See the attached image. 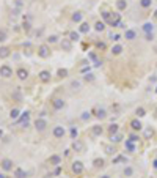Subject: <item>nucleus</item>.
Listing matches in <instances>:
<instances>
[{
  "instance_id": "10",
  "label": "nucleus",
  "mask_w": 157,
  "mask_h": 178,
  "mask_svg": "<svg viewBox=\"0 0 157 178\" xmlns=\"http://www.w3.org/2000/svg\"><path fill=\"white\" fill-rule=\"evenodd\" d=\"M0 167L5 172H10V170H13V161L11 159H3V161L0 162Z\"/></svg>"
},
{
  "instance_id": "39",
  "label": "nucleus",
  "mask_w": 157,
  "mask_h": 178,
  "mask_svg": "<svg viewBox=\"0 0 157 178\" xmlns=\"http://www.w3.org/2000/svg\"><path fill=\"white\" fill-rule=\"evenodd\" d=\"M135 113H137V117H145V115H146V111H145L143 107H137Z\"/></svg>"
},
{
  "instance_id": "60",
  "label": "nucleus",
  "mask_w": 157,
  "mask_h": 178,
  "mask_svg": "<svg viewBox=\"0 0 157 178\" xmlns=\"http://www.w3.org/2000/svg\"><path fill=\"white\" fill-rule=\"evenodd\" d=\"M2 134H3V131H2V129H0V137H2Z\"/></svg>"
},
{
  "instance_id": "51",
  "label": "nucleus",
  "mask_w": 157,
  "mask_h": 178,
  "mask_svg": "<svg viewBox=\"0 0 157 178\" xmlns=\"http://www.w3.org/2000/svg\"><path fill=\"white\" fill-rule=\"evenodd\" d=\"M145 36H146V41H152V39H154V33H146Z\"/></svg>"
},
{
  "instance_id": "7",
  "label": "nucleus",
  "mask_w": 157,
  "mask_h": 178,
  "mask_svg": "<svg viewBox=\"0 0 157 178\" xmlns=\"http://www.w3.org/2000/svg\"><path fill=\"white\" fill-rule=\"evenodd\" d=\"M52 132H54V137H57V139H63V136L66 134V129H64L63 126H55Z\"/></svg>"
},
{
  "instance_id": "56",
  "label": "nucleus",
  "mask_w": 157,
  "mask_h": 178,
  "mask_svg": "<svg viewBox=\"0 0 157 178\" xmlns=\"http://www.w3.org/2000/svg\"><path fill=\"white\" fill-rule=\"evenodd\" d=\"M54 173H55V175H58V173H60V167H58V166H57V169H55Z\"/></svg>"
},
{
  "instance_id": "45",
  "label": "nucleus",
  "mask_w": 157,
  "mask_h": 178,
  "mask_svg": "<svg viewBox=\"0 0 157 178\" xmlns=\"http://www.w3.org/2000/svg\"><path fill=\"white\" fill-rule=\"evenodd\" d=\"M57 74H58V77H66L68 76V70H58Z\"/></svg>"
},
{
  "instance_id": "28",
  "label": "nucleus",
  "mask_w": 157,
  "mask_h": 178,
  "mask_svg": "<svg viewBox=\"0 0 157 178\" xmlns=\"http://www.w3.org/2000/svg\"><path fill=\"white\" fill-rule=\"evenodd\" d=\"M119 162H124V164H126V162H127V158H126V156H121V154L115 156V158H113V164H119Z\"/></svg>"
},
{
  "instance_id": "20",
  "label": "nucleus",
  "mask_w": 157,
  "mask_h": 178,
  "mask_svg": "<svg viewBox=\"0 0 157 178\" xmlns=\"http://www.w3.org/2000/svg\"><path fill=\"white\" fill-rule=\"evenodd\" d=\"M14 177H16V178H25V177H27V172L24 170V169L17 167L16 170H14Z\"/></svg>"
},
{
  "instance_id": "50",
  "label": "nucleus",
  "mask_w": 157,
  "mask_h": 178,
  "mask_svg": "<svg viewBox=\"0 0 157 178\" xmlns=\"http://www.w3.org/2000/svg\"><path fill=\"white\" fill-rule=\"evenodd\" d=\"M80 72H83V74L90 72V66H82V68H80Z\"/></svg>"
},
{
  "instance_id": "11",
  "label": "nucleus",
  "mask_w": 157,
  "mask_h": 178,
  "mask_svg": "<svg viewBox=\"0 0 157 178\" xmlns=\"http://www.w3.org/2000/svg\"><path fill=\"white\" fill-rule=\"evenodd\" d=\"M49 162L52 164V166H60V164H61V156H60V154H52V156L49 158Z\"/></svg>"
},
{
  "instance_id": "53",
  "label": "nucleus",
  "mask_w": 157,
  "mask_h": 178,
  "mask_svg": "<svg viewBox=\"0 0 157 178\" xmlns=\"http://www.w3.org/2000/svg\"><path fill=\"white\" fill-rule=\"evenodd\" d=\"M98 47H99V49H104L105 44H104V43H98Z\"/></svg>"
},
{
  "instance_id": "17",
  "label": "nucleus",
  "mask_w": 157,
  "mask_h": 178,
  "mask_svg": "<svg viewBox=\"0 0 157 178\" xmlns=\"http://www.w3.org/2000/svg\"><path fill=\"white\" fill-rule=\"evenodd\" d=\"M124 38L129 39V41L135 39V38H137V32H135V30H131V29L126 30V32H124Z\"/></svg>"
},
{
  "instance_id": "46",
  "label": "nucleus",
  "mask_w": 157,
  "mask_h": 178,
  "mask_svg": "<svg viewBox=\"0 0 157 178\" xmlns=\"http://www.w3.org/2000/svg\"><path fill=\"white\" fill-rule=\"evenodd\" d=\"M57 41H58L57 35H52V36H49V38H47V43H57Z\"/></svg>"
},
{
  "instance_id": "48",
  "label": "nucleus",
  "mask_w": 157,
  "mask_h": 178,
  "mask_svg": "<svg viewBox=\"0 0 157 178\" xmlns=\"http://www.w3.org/2000/svg\"><path fill=\"white\" fill-rule=\"evenodd\" d=\"M13 98H14V99H17V101H21V92H19V90H17V92H14V93H13Z\"/></svg>"
},
{
  "instance_id": "34",
  "label": "nucleus",
  "mask_w": 157,
  "mask_h": 178,
  "mask_svg": "<svg viewBox=\"0 0 157 178\" xmlns=\"http://www.w3.org/2000/svg\"><path fill=\"white\" fill-rule=\"evenodd\" d=\"M152 5V0H140V6L141 8H149Z\"/></svg>"
},
{
  "instance_id": "52",
  "label": "nucleus",
  "mask_w": 157,
  "mask_h": 178,
  "mask_svg": "<svg viewBox=\"0 0 157 178\" xmlns=\"http://www.w3.org/2000/svg\"><path fill=\"white\" fill-rule=\"evenodd\" d=\"M24 30H25V32L30 30V24H29V22H24Z\"/></svg>"
},
{
  "instance_id": "15",
  "label": "nucleus",
  "mask_w": 157,
  "mask_h": 178,
  "mask_svg": "<svg viewBox=\"0 0 157 178\" xmlns=\"http://www.w3.org/2000/svg\"><path fill=\"white\" fill-rule=\"evenodd\" d=\"M61 49H63V51H71V49H72V41L69 38H64L61 41Z\"/></svg>"
},
{
  "instance_id": "18",
  "label": "nucleus",
  "mask_w": 157,
  "mask_h": 178,
  "mask_svg": "<svg viewBox=\"0 0 157 178\" xmlns=\"http://www.w3.org/2000/svg\"><path fill=\"white\" fill-rule=\"evenodd\" d=\"M96 118H99V120H104V118H107V111L102 107L96 109Z\"/></svg>"
},
{
  "instance_id": "47",
  "label": "nucleus",
  "mask_w": 157,
  "mask_h": 178,
  "mask_svg": "<svg viewBox=\"0 0 157 178\" xmlns=\"http://www.w3.org/2000/svg\"><path fill=\"white\" fill-rule=\"evenodd\" d=\"M129 139H131V140H132V142H138V136L135 134V132H132V134H131V136H129Z\"/></svg>"
},
{
  "instance_id": "58",
  "label": "nucleus",
  "mask_w": 157,
  "mask_h": 178,
  "mask_svg": "<svg viewBox=\"0 0 157 178\" xmlns=\"http://www.w3.org/2000/svg\"><path fill=\"white\" fill-rule=\"evenodd\" d=\"M154 19H156V21H157V10H156V11H154Z\"/></svg>"
},
{
  "instance_id": "22",
  "label": "nucleus",
  "mask_w": 157,
  "mask_h": 178,
  "mask_svg": "<svg viewBox=\"0 0 157 178\" xmlns=\"http://www.w3.org/2000/svg\"><path fill=\"white\" fill-rule=\"evenodd\" d=\"M143 136H145V139H152L154 137V129H152V128H146V129L143 131Z\"/></svg>"
},
{
  "instance_id": "33",
  "label": "nucleus",
  "mask_w": 157,
  "mask_h": 178,
  "mask_svg": "<svg viewBox=\"0 0 157 178\" xmlns=\"http://www.w3.org/2000/svg\"><path fill=\"white\" fill-rule=\"evenodd\" d=\"M124 177H132L133 175V169L131 167V166H127V167H124Z\"/></svg>"
},
{
  "instance_id": "35",
  "label": "nucleus",
  "mask_w": 157,
  "mask_h": 178,
  "mask_svg": "<svg viewBox=\"0 0 157 178\" xmlns=\"http://www.w3.org/2000/svg\"><path fill=\"white\" fill-rule=\"evenodd\" d=\"M78 38H80L78 32H71V33H69V39L71 41H78Z\"/></svg>"
},
{
  "instance_id": "24",
  "label": "nucleus",
  "mask_w": 157,
  "mask_h": 178,
  "mask_svg": "<svg viewBox=\"0 0 157 178\" xmlns=\"http://www.w3.org/2000/svg\"><path fill=\"white\" fill-rule=\"evenodd\" d=\"M104 151L107 153V154H110V156H113V154L116 153V148H115L113 145H105V147H104Z\"/></svg>"
},
{
  "instance_id": "31",
  "label": "nucleus",
  "mask_w": 157,
  "mask_h": 178,
  "mask_svg": "<svg viewBox=\"0 0 157 178\" xmlns=\"http://www.w3.org/2000/svg\"><path fill=\"white\" fill-rule=\"evenodd\" d=\"M118 129H119V126L116 125V123H112V125L108 126V132H110V134H116Z\"/></svg>"
},
{
  "instance_id": "49",
  "label": "nucleus",
  "mask_w": 157,
  "mask_h": 178,
  "mask_svg": "<svg viewBox=\"0 0 157 178\" xmlns=\"http://www.w3.org/2000/svg\"><path fill=\"white\" fill-rule=\"evenodd\" d=\"M93 62H94V66H96V68H98V66H101V65H102V60H99V58H98V57H96V58H94V60H93Z\"/></svg>"
},
{
  "instance_id": "1",
  "label": "nucleus",
  "mask_w": 157,
  "mask_h": 178,
  "mask_svg": "<svg viewBox=\"0 0 157 178\" xmlns=\"http://www.w3.org/2000/svg\"><path fill=\"white\" fill-rule=\"evenodd\" d=\"M38 55L41 58H47L50 55V49H49L47 44H41V46L38 47Z\"/></svg>"
},
{
  "instance_id": "3",
  "label": "nucleus",
  "mask_w": 157,
  "mask_h": 178,
  "mask_svg": "<svg viewBox=\"0 0 157 178\" xmlns=\"http://www.w3.org/2000/svg\"><path fill=\"white\" fill-rule=\"evenodd\" d=\"M35 128H36V131L43 132V131H46V128H47V121H46L44 118H36Z\"/></svg>"
},
{
  "instance_id": "23",
  "label": "nucleus",
  "mask_w": 157,
  "mask_h": 178,
  "mask_svg": "<svg viewBox=\"0 0 157 178\" xmlns=\"http://www.w3.org/2000/svg\"><path fill=\"white\" fill-rule=\"evenodd\" d=\"M94 30H96V32H104V30H105V22H104V21H98V22L94 24Z\"/></svg>"
},
{
  "instance_id": "32",
  "label": "nucleus",
  "mask_w": 157,
  "mask_h": 178,
  "mask_svg": "<svg viewBox=\"0 0 157 178\" xmlns=\"http://www.w3.org/2000/svg\"><path fill=\"white\" fill-rule=\"evenodd\" d=\"M110 139H112V142H113V144H118V142H121L123 136H121V134H118V132H116V134H112V137H110Z\"/></svg>"
},
{
  "instance_id": "27",
  "label": "nucleus",
  "mask_w": 157,
  "mask_h": 178,
  "mask_svg": "<svg viewBox=\"0 0 157 178\" xmlns=\"http://www.w3.org/2000/svg\"><path fill=\"white\" fill-rule=\"evenodd\" d=\"M121 52H123V46H121V44H115V46L112 47V54H113V55H119Z\"/></svg>"
},
{
  "instance_id": "57",
  "label": "nucleus",
  "mask_w": 157,
  "mask_h": 178,
  "mask_svg": "<svg viewBox=\"0 0 157 178\" xmlns=\"http://www.w3.org/2000/svg\"><path fill=\"white\" fill-rule=\"evenodd\" d=\"M0 178H6V175L5 173H0Z\"/></svg>"
},
{
  "instance_id": "42",
  "label": "nucleus",
  "mask_w": 157,
  "mask_h": 178,
  "mask_svg": "<svg viewBox=\"0 0 157 178\" xmlns=\"http://www.w3.org/2000/svg\"><path fill=\"white\" fill-rule=\"evenodd\" d=\"M90 117H91V113H90L88 111H85V112H83V113H82V115H80V118H82V120H83V121L90 120Z\"/></svg>"
},
{
  "instance_id": "37",
  "label": "nucleus",
  "mask_w": 157,
  "mask_h": 178,
  "mask_svg": "<svg viewBox=\"0 0 157 178\" xmlns=\"http://www.w3.org/2000/svg\"><path fill=\"white\" fill-rule=\"evenodd\" d=\"M8 38V33H6V30H3V29H0V43H3Z\"/></svg>"
},
{
  "instance_id": "13",
  "label": "nucleus",
  "mask_w": 157,
  "mask_h": 178,
  "mask_svg": "<svg viewBox=\"0 0 157 178\" xmlns=\"http://www.w3.org/2000/svg\"><path fill=\"white\" fill-rule=\"evenodd\" d=\"M141 30L145 32V35L146 33H154V25H152V22H145L141 27Z\"/></svg>"
},
{
  "instance_id": "9",
  "label": "nucleus",
  "mask_w": 157,
  "mask_h": 178,
  "mask_svg": "<svg viewBox=\"0 0 157 178\" xmlns=\"http://www.w3.org/2000/svg\"><path fill=\"white\" fill-rule=\"evenodd\" d=\"M52 107L55 109V111H61V109L64 107V101L61 98H55V99H52Z\"/></svg>"
},
{
  "instance_id": "8",
  "label": "nucleus",
  "mask_w": 157,
  "mask_h": 178,
  "mask_svg": "<svg viewBox=\"0 0 157 178\" xmlns=\"http://www.w3.org/2000/svg\"><path fill=\"white\" fill-rule=\"evenodd\" d=\"M124 148H126L129 153H135L137 151V145H135V142H132L131 139H127L126 142H124Z\"/></svg>"
},
{
  "instance_id": "30",
  "label": "nucleus",
  "mask_w": 157,
  "mask_h": 178,
  "mask_svg": "<svg viewBox=\"0 0 157 178\" xmlns=\"http://www.w3.org/2000/svg\"><path fill=\"white\" fill-rule=\"evenodd\" d=\"M10 117L13 118V120H17V118L21 117V111L19 109H13V111L10 112Z\"/></svg>"
},
{
  "instance_id": "2",
  "label": "nucleus",
  "mask_w": 157,
  "mask_h": 178,
  "mask_svg": "<svg viewBox=\"0 0 157 178\" xmlns=\"http://www.w3.org/2000/svg\"><path fill=\"white\" fill-rule=\"evenodd\" d=\"M17 121H19L24 128H27V126H29V121H30V112H27V111H25V112H22V113H21V117L17 118Z\"/></svg>"
},
{
  "instance_id": "40",
  "label": "nucleus",
  "mask_w": 157,
  "mask_h": 178,
  "mask_svg": "<svg viewBox=\"0 0 157 178\" xmlns=\"http://www.w3.org/2000/svg\"><path fill=\"white\" fill-rule=\"evenodd\" d=\"M69 132H71V137L74 139V140H76L77 139V134H78V131H77V128H71V129H69Z\"/></svg>"
},
{
  "instance_id": "14",
  "label": "nucleus",
  "mask_w": 157,
  "mask_h": 178,
  "mask_svg": "<svg viewBox=\"0 0 157 178\" xmlns=\"http://www.w3.org/2000/svg\"><path fill=\"white\" fill-rule=\"evenodd\" d=\"M131 128H132V131H140V129H143V125L138 118H135V120L131 121Z\"/></svg>"
},
{
  "instance_id": "12",
  "label": "nucleus",
  "mask_w": 157,
  "mask_h": 178,
  "mask_svg": "<svg viewBox=\"0 0 157 178\" xmlns=\"http://www.w3.org/2000/svg\"><path fill=\"white\" fill-rule=\"evenodd\" d=\"M38 77H39V80H41V82H44V84H47V82L50 80V72L44 70V71H41L39 74H38Z\"/></svg>"
},
{
  "instance_id": "55",
  "label": "nucleus",
  "mask_w": 157,
  "mask_h": 178,
  "mask_svg": "<svg viewBox=\"0 0 157 178\" xmlns=\"http://www.w3.org/2000/svg\"><path fill=\"white\" fill-rule=\"evenodd\" d=\"M152 167L157 169V159H154V161H152Z\"/></svg>"
},
{
  "instance_id": "38",
  "label": "nucleus",
  "mask_w": 157,
  "mask_h": 178,
  "mask_svg": "<svg viewBox=\"0 0 157 178\" xmlns=\"http://www.w3.org/2000/svg\"><path fill=\"white\" fill-rule=\"evenodd\" d=\"M83 80H85V82H93V80H94V74H91V72H86V74L83 76Z\"/></svg>"
},
{
  "instance_id": "6",
  "label": "nucleus",
  "mask_w": 157,
  "mask_h": 178,
  "mask_svg": "<svg viewBox=\"0 0 157 178\" xmlns=\"http://www.w3.org/2000/svg\"><path fill=\"white\" fill-rule=\"evenodd\" d=\"M72 150H74V151H77V153H82V151H83V150H85V144L83 142H82V140H74V142H72Z\"/></svg>"
},
{
  "instance_id": "44",
  "label": "nucleus",
  "mask_w": 157,
  "mask_h": 178,
  "mask_svg": "<svg viewBox=\"0 0 157 178\" xmlns=\"http://www.w3.org/2000/svg\"><path fill=\"white\" fill-rule=\"evenodd\" d=\"M71 87H72L74 90H78V88H80V80H72L71 82Z\"/></svg>"
},
{
  "instance_id": "43",
  "label": "nucleus",
  "mask_w": 157,
  "mask_h": 178,
  "mask_svg": "<svg viewBox=\"0 0 157 178\" xmlns=\"http://www.w3.org/2000/svg\"><path fill=\"white\" fill-rule=\"evenodd\" d=\"M102 17H104V21L110 22V17H112V13H110V11H104V13H102Z\"/></svg>"
},
{
  "instance_id": "19",
  "label": "nucleus",
  "mask_w": 157,
  "mask_h": 178,
  "mask_svg": "<svg viewBox=\"0 0 157 178\" xmlns=\"http://www.w3.org/2000/svg\"><path fill=\"white\" fill-rule=\"evenodd\" d=\"M10 47H6V46H2L0 47V58H8L10 57Z\"/></svg>"
},
{
  "instance_id": "59",
  "label": "nucleus",
  "mask_w": 157,
  "mask_h": 178,
  "mask_svg": "<svg viewBox=\"0 0 157 178\" xmlns=\"http://www.w3.org/2000/svg\"><path fill=\"white\" fill-rule=\"evenodd\" d=\"M99 178H110L108 175H102V177H99Z\"/></svg>"
},
{
  "instance_id": "16",
  "label": "nucleus",
  "mask_w": 157,
  "mask_h": 178,
  "mask_svg": "<svg viewBox=\"0 0 157 178\" xmlns=\"http://www.w3.org/2000/svg\"><path fill=\"white\" fill-rule=\"evenodd\" d=\"M16 76L19 77L21 80H25L27 77H29V71H27V70H24V68H19V70L16 71Z\"/></svg>"
},
{
  "instance_id": "25",
  "label": "nucleus",
  "mask_w": 157,
  "mask_h": 178,
  "mask_svg": "<svg viewBox=\"0 0 157 178\" xmlns=\"http://www.w3.org/2000/svg\"><path fill=\"white\" fill-rule=\"evenodd\" d=\"M78 32H80V33H88V32H90V24H88V22H82Z\"/></svg>"
},
{
  "instance_id": "29",
  "label": "nucleus",
  "mask_w": 157,
  "mask_h": 178,
  "mask_svg": "<svg viewBox=\"0 0 157 178\" xmlns=\"http://www.w3.org/2000/svg\"><path fill=\"white\" fill-rule=\"evenodd\" d=\"M91 134L93 136H101L102 134V126H93L91 128Z\"/></svg>"
},
{
  "instance_id": "5",
  "label": "nucleus",
  "mask_w": 157,
  "mask_h": 178,
  "mask_svg": "<svg viewBox=\"0 0 157 178\" xmlns=\"http://www.w3.org/2000/svg\"><path fill=\"white\" fill-rule=\"evenodd\" d=\"M0 76H2V77H11L13 76L11 66H8V65H2V66H0Z\"/></svg>"
},
{
  "instance_id": "36",
  "label": "nucleus",
  "mask_w": 157,
  "mask_h": 178,
  "mask_svg": "<svg viewBox=\"0 0 157 178\" xmlns=\"http://www.w3.org/2000/svg\"><path fill=\"white\" fill-rule=\"evenodd\" d=\"M93 164H94V167H104V159L98 158V159H94V161H93Z\"/></svg>"
},
{
  "instance_id": "41",
  "label": "nucleus",
  "mask_w": 157,
  "mask_h": 178,
  "mask_svg": "<svg viewBox=\"0 0 157 178\" xmlns=\"http://www.w3.org/2000/svg\"><path fill=\"white\" fill-rule=\"evenodd\" d=\"M121 38H123V36L119 33H110V39H112V41H119Z\"/></svg>"
},
{
  "instance_id": "26",
  "label": "nucleus",
  "mask_w": 157,
  "mask_h": 178,
  "mask_svg": "<svg viewBox=\"0 0 157 178\" xmlns=\"http://www.w3.org/2000/svg\"><path fill=\"white\" fill-rule=\"evenodd\" d=\"M116 8H118L119 11L126 10V8H127V2H126V0H116Z\"/></svg>"
},
{
  "instance_id": "21",
  "label": "nucleus",
  "mask_w": 157,
  "mask_h": 178,
  "mask_svg": "<svg viewBox=\"0 0 157 178\" xmlns=\"http://www.w3.org/2000/svg\"><path fill=\"white\" fill-rule=\"evenodd\" d=\"M71 19H72V22H82V19H83V14H82L80 11H76L71 16Z\"/></svg>"
},
{
  "instance_id": "54",
  "label": "nucleus",
  "mask_w": 157,
  "mask_h": 178,
  "mask_svg": "<svg viewBox=\"0 0 157 178\" xmlns=\"http://www.w3.org/2000/svg\"><path fill=\"white\" fill-rule=\"evenodd\" d=\"M90 58H91V60H94V58H96V54L91 52V54H90Z\"/></svg>"
},
{
  "instance_id": "4",
  "label": "nucleus",
  "mask_w": 157,
  "mask_h": 178,
  "mask_svg": "<svg viewBox=\"0 0 157 178\" xmlns=\"http://www.w3.org/2000/svg\"><path fill=\"white\" fill-rule=\"evenodd\" d=\"M71 169H72V172L76 173V175H80V173H83V169L85 167H83V164H82L80 161H74Z\"/></svg>"
},
{
  "instance_id": "61",
  "label": "nucleus",
  "mask_w": 157,
  "mask_h": 178,
  "mask_svg": "<svg viewBox=\"0 0 157 178\" xmlns=\"http://www.w3.org/2000/svg\"><path fill=\"white\" fill-rule=\"evenodd\" d=\"M156 93H157V87H156Z\"/></svg>"
}]
</instances>
